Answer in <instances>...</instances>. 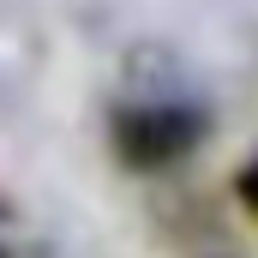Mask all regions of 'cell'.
Here are the masks:
<instances>
[{
    "mask_svg": "<svg viewBox=\"0 0 258 258\" xmlns=\"http://www.w3.org/2000/svg\"><path fill=\"white\" fill-rule=\"evenodd\" d=\"M240 204L258 216V162H246V168H240Z\"/></svg>",
    "mask_w": 258,
    "mask_h": 258,
    "instance_id": "cell-2",
    "label": "cell"
},
{
    "mask_svg": "<svg viewBox=\"0 0 258 258\" xmlns=\"http://www.w3.org/2000/svg\"><path fill=\"white\" fill-rule=\"evenodd\" d=\"M0 258H6V246H0Z\"/></svg>",
    "mask_w": 258,
    "mask_h": 258,
    "instance_id": "cell-3",
    "label": "cell"
},
{
    "mask_svg": "<svg viewBox=\"0 0 258 258\" xmlns=\"http://www.w3.org/2000/svg\"><path fill=\"white\" fill-rule=\"evenodd\" d=\"M198 138H204V114L186 102H126L114 114V156L138 174L174 168L180 156L198 150Z\"/></svg>",
    "mask_w": 258,
    "mask_h": 258,
    "instance_id": "cell-1",
    "label": "cell"
}]
</instances>
